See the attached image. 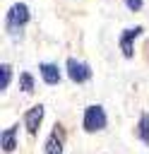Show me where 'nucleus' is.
Returning a JSON list of instances; mask_svg holds the SVG:
<instances>
[{
    "mask_svg": "<svg viewBox=\"0 0 149 154\" xmlns=\"http://www.w3.org/2000/svg\"><path fill=\"white\" fill-rule=\"evenodd\" d=\"M31 22V7L26 2H12L5 12V19H2V26H5V34L12 38V41H22L24 38V29L29 26Z\"/></svg>",
    "mask_w": 149,
    "mask_h": 154,
    "instance_id": "nucleus-1",
    "label": "nucleus"
},
{
    "mask_svg": "<svg viewBox=\"0 0 149 154\" xmlns=\"http://www.w3.org/2000/svg\"><path fill=\"white\" fill-rule=\"evenodd\" d=\"M108 128V113L101 103H89L84 106L82 111V130L87 135H96V132H103Z\"/></svg>",
    "mask_w": 149,
    "mask_h": 154,
    "instance_id": "nucleus-2",
    "label": "nucleus"
},
{
    "mask_svg": "<svg viewBox=\"0 0 149 154\" xmlns=\"http://www.w3.org/2000/svg\"><path fill=\"white\" fill-rule=\"evenodd\" d=\"M65 75H67V79L72 84H87V82H91L94 70H91V65L87 60H79V58L70 55L65 60Z\"/></svg>",
    "mask_w": 149,
    "mask_h": 154,
    "instance_id": "nucleus-3",
    "label": "nucleus"
},
{
    "mask_svg": "<svg viewBox=\"0 0 149 154\" xmlns=\"http://www.w3.org/2000/svg\"><path fill=\"white\" fill-rule=\"evenodd\" d=\"M144 34V26L142 24H135V26H125L120 34H118V48H120V55L125 60H132L135 58V41Z\"/></svg>",
    "mask_w": 149,
    "mask_h": 154,
    "instance_id": "nucleus-4",
    "label": "nucleus"
},
{
    "mask_svg": "<svg viewBox=\"0 0 149 154\" xmlns=\"http://www.w3.org/2000/svg\"><path fill=\"white\" fill-rule=\"evenodd\" d=\"M65 142H67V130L62 123L55 120L43 140V154H65Z\"/></svg>",
    "mask_w": 149,
    "mask_h": 154,
    "instance_id": "nucleus-5",
    "label": "nucleus"
},
{
    "mask_svg": "<svg viewBox=\"0 0 149 154\" xmlns=\"http://www.w3.org/2000/svg\"><path fill=\"white\" fill-rule=\"evenodd\" d=\"M43 118H46V106L43 103H34L24 111L22 116V128L26 130L29 137H38V130L43 125Z\"/></svg>",
    "mask_w": 149,
    "mask_h": 154,
    "instance_id": "nucleus-6",
    "label": "nucleus"
},
{
    "mask_svg": "<svg viewBox=\"0 0 149 154\" xmlns=\"http://www.w3.org/2000/svg\"><path fill=\"white\" fill-rule=\"evenodd\" d=\"M38 77H41L43 84H48V87H58V84L62 82V67H60L58 63L43 60V63H38Z\"/></svg>",
    "mask_w": 149,
    "mask_h": 154,
    "instance_id": "nucleus-7",
    "label": "nucleus"
},
{
    "mask_svg": "<svg viewBox=\"0 0 149 154\" xmlns=\"http://www.w3.org/2000/svg\"><path fill=\"white\" fill-rule=\"evenodd\" d=\"M0 147H2V154L17 152V147H19V123H12L0 132Z\"/></svg>",
    "mask_w": 149,
    "mask_h": 154,
    "instance_id": "nucleus-8",
    "label": "nucleus"
},
{
    "mask_svg": "<svg viewBox=\"0 0 149 154\" xmlns=\"http://www.w3.org/2000/svg\"><path fill=\"white\" fill-rule=\"evenodd\" d=\"M135 137H137L144 147H149V111H142V113H139L137 125H135Z\"/></svg>",
    "mask_w": 149,
    "mask_h": 154,
    "instance_id": "nucleus-9",
    "label": "nucleus"
},
{
    "mask_svg": "<svg viewBox=\"0 0 149 154\" xmlns=\"http://www.w3.org/2000/svg\"><path fill=\"white\" fill-rule=\"evenodd\" d=\"M17 84H19V91H22V94H34V91H36V77H34L29 70L19 72Z\"/></svg>",
    "mask_w": 149,
    "mask_h": 154,
    "instance_id": "nucleus-10",
    "label": "nucleus"
},
{
    "mask_svg": "<svg viewBox=\"0 0 149 154\" xmlns=\"http://www.w3.org/2000/svg\"><path fill=\"white\" fill-rule=\"evenodd\" d=\"M12 77H14V67L10 63H0V91L5 94L12 84Z\"/></svg>",
    "mask_w": 149,
    "mask_h": 154,
    "instance_id": "nucleus-11",
    "label": "nucleus"
},
{
    "mask_svg": "<svg viewBox=\"0 0 149 154\" xmlns=\"http://www.w3.org/2000/svg\"><path fill=\"white\" fill-rule=\"evenodd\" d=\"M127 12H142L144 10V0H123Z\"/></svg>",
    "mask_w": 149,
    "mask_h": 154,
    "instance_id": "nucleus-12",
    "label": "nucleus"
},
{
    "mask_svg": "<svg viewBox=\"0 0 149 154\" xmlns=\"http://www.w3.org/2000/svg\"><path fill=\"white\" fill-rule=\"evenodd\" d=\"M144 48H147V60H149V38H147V46Z\"/></svg>",
    "mask_w": 149,
    "mask_h": 154,
    "instance_id": "nucleus-13",
    "label": "nucleus"
}]
</instances>
